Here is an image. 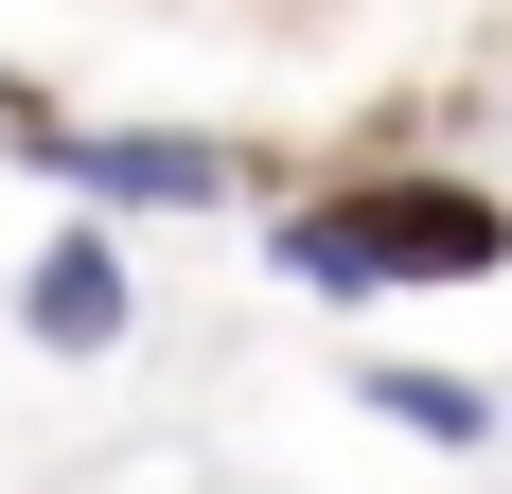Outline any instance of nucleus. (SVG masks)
Returning a JSON list of instances; mask_svg holds the SVG:
<instances>
[{
	"mask_svg": "<svg viewBox=\"0 0 512 494\" xmlns=\"http://www.w3.org/2000/svg\"><path fill=\"white\" fill-rule=\"evenodd\" d=\"M477 265H512V195H477V177H354V195L283 212V283H301V300L477 283Z\"/></svg>",
	"mask_w": 512,
	"mask_h": 494,
	"instance_id": "f257e3e1",
	"label": "nucleus"
},
{
	"mask_svg": "<svg viewBox=\"0 0 512 494\" xmlns=\"http://www.w3.org/2000/svg\"><path fill=\"white\" fill-rule=\"evenodd\" d=\"M36 177L71 212H230L248 195V159L195 124H36Z\"/></svg>",
	"mask_w": 512,
	"mask_h": 494,
	"instance_id": "f03ea898",
	"label": "nucleus"
},
{
	"mask_svg": "<svg viewBox=\"0 0 512 494\" xmlns=\"http://www.w3.org/2000/svg\"><path fill=\"white\" fill-rule=\"evenodd\" d=\"M18 336L36 353H124L142 336V283H124V230H106V212H71V230L18 265Z\"/></svg>",
	"mask_w": 512,
	"mask_h": 494,
	"instance_id": "7ed1b4c3",
	"label": "nucleus"
},
{
	"mask_svg": "<svg viewBox=\"0 0 512 494\" xmlns=\"http://www.w3.org/2000/svg\"><path fill=\"white\" fill-rule=\"evenodd\" d=\"M371 406L424 424V442H495V389H460V371H371Z\"/></svg>",
	"mask_w": 512,
	"mask_h": 494,
	"instance_id": "20e7f679",
	"label": "nucleus"
}]
</instances>
